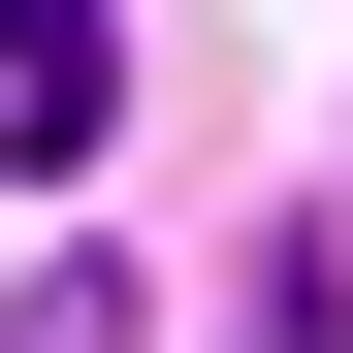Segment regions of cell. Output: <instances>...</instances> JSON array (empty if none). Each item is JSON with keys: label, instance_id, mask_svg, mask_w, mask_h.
<instances>
[{"label": "cell", "instance_id": "6da1fadb", "mask_svg": "<svg viewBox=\"0 0 353 353\" xmlns=\"http://www.w3.org/2000/svg\"><path fill=\"white\" fill-rule=\"evenodd\" d=\"M97 129H129V0H0V161L65 193Z\"/></svg>", "mask_w": 353, "mask_h": 353}, {"label": "cell", "instance_id": "7a4b0ae2", "mask_svg": "<svg viewBox=\"0 0 353 353\" xmlns=\"http://www.w3.org/2000/svg\"><path fill=\"white\" fill-rule=\"evenodd\" d=\"M0 353H161V321H129V289H97V257H65V289H32V321H0Z\"/></svg>", "mask_w": 353, "mask_h": 353}]
</instances>
